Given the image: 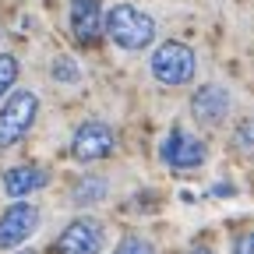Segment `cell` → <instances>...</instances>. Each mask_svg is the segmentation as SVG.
Segmentation results:
<instances>
[{
	"label": "cell",
	"mask_w": 254,
	"mask_h": 254,
	"mask_svg": "<svg viewBox=\"0 0 254 254\" xmlns=\"http://www.w3.org/2000/svg\"><path fill=\"white\" fill-rule=\"evenodd\" d=\"M113 254H155V247H152L145 237H124Z\"/></svg>",
	"instance_id": "9a60e30c"
},
{
	"label": "cell",
	"mask_w": 254,
	"mask_h": 254,
	"mask_svg": "<svg viewBox=\"0 0 254 254\" xmlns=\"http://www.w3.org/2000/svg\"><path fill=\"white\" fill-rule=\"evenodd\" d=\"M159 155H163V163L173 166V170H198L205 159H208V148L201 138L187 134L184 127H173V131L163 138V148H159Z\"/></svg>",
	"instance_id": "5b68a950"
},
{
	"label": "cell",
	"mask_w": 254,
	"mask_h": 254,
	"mask_svg": "<svg viewBox=\"0 0 254 254\" xmlns=\"http://www.w3.org/2000/svg\"><path fill=\"white\" fill-rule=\"evenodd\" d=\"M50 74H53L57 81H67V85H74V81L81 78L78 64H74L71 57H57V60H53V67H50Z\"/></svg>",
	"instance_id": "7c38bea8"
},
{
	"label": "cell",
	"mask_w": 254,
	"mask_h": 254,
	"mask_svg": "<svg viewBox=\"0 0 254 254\" xmlns=\"http://www.w3.org/2000/svg\"><path fill=\"white\" fill-rule=\"evenodd\" d=\"M18 81V60L11 53H0V95H7V88H14Z\"/></svg>",
	"instance_id": "5bb4252c"
},
{
	"label": "cell",
	"mask_w": 254,
	"mask_h": 254,
	"mask_svg": "<svg viewBox=\"0 0 254 254\" xmlns=\"http://www.w3.org/2000/svg\"><path fill=\"white\" fill-rule=\"evenodd\" d=\"M39 117V95L18 88L7 95V103L0 106V148H11L14 141H21L28 134V127Z\"/></svg>",
	"instance_id": "7a4b0ae2"
},
{
	"label": "cell",
	"mask_w": 254,
	"mask_h": 254,
	"mask_svg": "<svg viewBox=\"0 0 254 254\" xmlns=\"http://www.w3.org/2000/svg\"><path fill=\"white\" fill-rule=\"evenodd\" d=\"M187 254H212V251H208V247H190Z\"/></svg>",
	"instance_id": "e0dca14e"
},
{
	"label": "cell",
	"mask_w": 254,
	"mask_h": 254,
	"mask_svg": "<svg viewBox=\"0 0 254 254\" xmlns=\"http://www.w3.org/2000/svg\"><path fill=\"white\" fill-rule=\"evenodd\" d=\"M18 254H36V251H18Z\"/></svg>",
	"instance_id": "ac0fdd59"
},
{
	"label": "cell",
	"mask_w": 254,
	"mask_h": 254,
	"mask_svg": "<svg viewBox=\"0 0 254 254\" xmlns=\"http://www.w3.org/2000/svg\"><path fill=\"white\" fill-rule=\"evenodd\" d=\"M233 254H254V230H247L233 240Z\"/></svg>",
	"instance_id": "2e32d148"
},
{
	"label": "cell",
	"mask_w": 254,
	"mask_h": 254,
	"mask_svg": "<svg viewBox=\"0 0 254 254\" xmlns=\"http://www.w3.org/2000/svg\"><path fill=\"white\" fill-rule=\"evenodd\" d=\"M194 67H198V57H194V50L187 43L170 39V43H163L152 53V74L163 85H187L194 78Z\"/></svg>",
	"instance_id": "3957f363"
},
{
	"label": "cell",
	"mask_w": 254,
	"mask_h": 254,
	"mask_svg": "<svg viewBox=\"0 0 254 254\" xmlns=\"http://www.w3.org/2000/svg\"><path fill=\"white\" fill-rule=\"evenodd\" d=\"M71 32L78 43H95L103 32V7L99 0H71Z\"/></svg>",
	"instance_id": "9c48e42d"
},
{
	"label": "cell",
	"mask_w": 254,
	"mask_h": 254,
	"mask_svg": "<svg viewBox=\"0 0 254 254\" xmlns=\"http://www.w3.org/2000/svg\"><path fill=\"white\" fill-rule=\"evenodd\" d=\"M233 145H237V152H240V155L254 159V120H244V124L237 127V134H233Z\"/></svg>",
	"instance_id": "4fadbf2b"
},
{
	"label": "cell",
	"mask_w": 254,
	"mask_h": 254,
	"mask_svg": "<svg viewBox=\"0 0 254 254\" xmlns=\"http://www.w3.org/2000/svg\"><path fill=\"white\" fill-rule=\"evenodd\" d=\"M103 226L95 219H74L57 237V254H99L103 251Z\"/></svg>",
	"instance_id": "52a82bcc"
},
{
	"label": "cell",
	"mask_w": 254,
	"mask_h": 254,
	"mask_svg": "<svg viewBox=\"0 0 254 254\" xmlns=\"http://www.w3.org/2000/svg\"><path fill=\"white\" fill-rule=\"evenodd\" d=\"M190 113H194L198 124H222V117L230 113V92L222 85H201L194 95H190Z\"/></svg>",
	"instance_id": "ba28073f"
},
{
	"label": "cell",
	"mask_w": 254,
	"mask_h": 254,
	"mask_svg": "<svg viewBox=\"0 0 254 254\" xmlns=\"http://www.w3.org/2000/svg\"><path fill=\"white\" fill-rule=\"evenodd\" d=\"M36 230H39V208L28 205V201H14L0 215V251H11V247L25 244Z\"/></svg>",
	"instance_id": "8992f818"
},
{
	"label": "cell",
	"mask_w": 254,
	"mask_h": 254,
	"mask_svg": "<svg viewBox=\"0 0 254 254\" xmlns=\"http://www.w3.org/2000/svg\"><path fill=\"white\" fill-rule=\"evenodd\" d=\"M46 184H50V173L43 166H14V170L4 173V190L11 198H28Z\"/></svg>",
	"instance_id": "30bf717a"
},
{
	"label": "cell",
	"mask_w": 254,
	"mask_h": 254,
	"mask_svg": "<svg viewBox=\"0 0 254 254\" xmlns=\"http://www.w3.org/2000/svg\"><path fill=\"white\" fill-rule=\"evenodd\" d=\"M103 198H106V180H103V177H81V180L74 184V194H71V201H74L78 208L99 205Z\"/></svg>",
	"instance_id": "8fae6325"
},
{
	"label": "cell",
	"mask_w": 254,
	"mask_h": 254,
	"mask_svg": "<svg viewBox=\"0 0 254 254\" xmlns=\"http://www.w3.org/2000/svg\"><path fill=\"white\" fill-rule=\"evenodd\" d=\"M103 32L120 46V50H145L155 39V21L134 4H117L103 18Z\"/></svg>",
	"instance_id": "6da1fadb"
},
{
	"label": "cell",
	"mask_w": 254,
	"mask_h": 254,
	"mask_svg": "<svg viewBox=\"0 0 254 254\" xmlns=\"http://www.w3.org/2000/svg\"><path fill=\"white\" fill-rule=\"evenodd\" d=\"M113 148H117V134L103 120H85L71 138V155L78 163H99V159L113 155Z\"/></svg>",
	"instance_id": "277c9868"
}]
</instances>
